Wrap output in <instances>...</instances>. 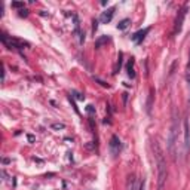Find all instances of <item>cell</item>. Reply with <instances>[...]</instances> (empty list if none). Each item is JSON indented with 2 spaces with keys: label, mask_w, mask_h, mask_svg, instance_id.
Instances as JSON below:
<instances>
[{
  "label": "cell",
  "mask_w": 190,
  "mask_h": 190,
  "mask_svg": "<svg viewBox=\"0 0 190 190\" xmlns=\"http://www.w3.org/2000/svg\"><path fill=\"white\" fill-rule=\"evenodd\" d=\"M109 40H110L109 36H101V37H98V39L95 40V48H101L104 43H107Z\"/></svg>",
  "instance_id": "obj_10"
},
{
  "label": "cell",
  "mask_w": 190,
  "mask_h": 190,
  "mask_svg": "<svg viewBox=\"0 0 190 190\" xmlns=\"http://www.w3.org/2000/svg\"><path fill=\"white\" fill-rule=\"evenodd\" d=\"M122 58H123V54L120 52V54H119V58H117V64H116V68H114V73H117V71L120 70V67H122Z\"/></svg>",
  "instance_id": "obj_14"
},
{
  "label": "cell",
  "mask_w": 190,
  "mask_h": 190,
  "mask_svg": "<svg viewBox=\"0 0 190 190\" xmlns=\"http://www.w3.org/2000/svg\"><path fill=\"white\" fill-rule=\"evenodd\" d=\"M187 67L190 68V55H189V64H187Z\"/></svg>",
  "instance_id": "obj_26"
},
{
  "label": "cell",
  "mask_w": 190,
  "mask_h": 190,
  "mask_svg": "<svg viewBox=\"0 0 190 190\" xmlns=\"http://www.w3.org/2000/svg\"><path fill=\"white\" fill-rule=\"evenodd\" d=\"M126 71H128V76L131 79H135V71H134V59L131 58V61L128 63L126 66Z\"/></svg>",
  "instance_id": "obj_9"
},
{
  "label": "cell",
  "mask_w": 190,
  "mask_h": 190,
  "mask_svg": "<svg viewBox=\"0 0 190 190\" xmlns=\"http://www.w3.org/2000/svg\"><path fill=\"white\" fill-rule=\"evenodd\" d=\"M12 8H15V9H24V2H12Z\"/></svg>",
  "instance_id": "obj_16"
},
{
  "label": "cell",
  "mask_w": 190,
  "mask_h": 190,
  "mask_svg": "<svg viewBox=\"0 0 190 190\" xmlns=\"http://www.w3.org/2000/svg\"><path fill=\"white\" fill-rule=\"evenodd\" d=\"M92 24H94V25H92V31H94V34H95L97 28H98V21H97V20H94V21H92Z\"/></svg>",
  "instance_id": "obj_21"
},
{
  "label": "cell",
  "mask_w": 190,
  "mask_h": 190,
  "mask_svg": "<svg viewBox=\"0 0 190 190\" xmlns=\"http://www.w3.org/2000/svg\"><path fill=\"white\" fill-rule=\"evenodd\" d=\"M140 190H144V180H143L141 184H140Z\"/></svg>",
  "instance_id": "obj_24"
},
{
  "label": "cell",
  "mask_w": 190,
  "mask_h": 190,
  "mask_svg": "<svg viewBox=\"0 0 190 190\" xmlns=\"http://www.w3.org/2000/svg\"><path fill=\"white\" fill-rule=\"evenodd\" d=\"M71 98H76V100H79V101H83L85 100V95L80 94V92H77V91H71Z\"/></svg>",
  "instance_id": "obj_13"
},
{
  "label": "cell",
  "mask_w": 190,
  "mask_h": 190,
  "mask_svg": "<svg viewBox=\"0 0 190 190\" xmlns=\"http://www.w3.org/2000/svg\"><path fill=\"white\" fill-rule=\"evenodd\" d=\"M40 15H42V16H48V13H46L45 11H40Z\"/></svg>",
  "instance_id": "obj_25"
},
{
  "label": "cell",
  "mask_w": 190,
  "mask_h": 190,
  "mask_svg": "<svg viewBox=\"0 0 190 190\" xmlns=\"http://www.w3.org/2000/svg\"><path fill=\"white\" fill-rule=\"evenodd\" d=\"M184 145L186 149H190V126H189V120H184Z\"/></svg>",
  "instance_id": "obj_8"
},
{
  "label": "cell",
  "mask_w": 190,
  "mask_h": 190,
  "mask_svg": "<svg viewBox=\"0 0 190 190\" xmlns=\"http://www.w3.org/2000/svg\"><path fill=\"white\" fill-rule=\"evenodd\" d=\"M0 39H2V42L8 46L9 49H12V48H13V49H23L24 46H30L28 42H24V40L15 39V37H9V36H6L5 33L0 36Z\"/></svg>",
  "instance_id": "obj_3"
},
{
  "label": "cell",
  "mask_w": 190,
  "mask_h": 190,
  "mask_svg": "<svg viewBox=\"0 0 190 190\" xmlns=\"http://www.w3.org/2000/svg\"><path fill=\"white\" fill-rule=\"evenodd\" d=\"M18 15H20L21 18H27V16H28V9H25V8H24V9H21Z\"/></svg>",
  "instance_id": "obj_18"
},
{
  "label": "cell",
  "mask_w": 190,
  "mask_h": 190,
  "mask_svg": "<svg viewBox=\"0 0 190 190\" xmlns=\"http://www.w3.org/2000/svg\"><path fill=\"white\" fill-rule=\"evenodd\" d=\"M153 153H155V160H156L157 169V190H163L165 181H167V160L163 156V152L157 141L153 143Z\"/></svg>",
  "instance_id": "obj_1"
},
{
  "label": "cell",
  "mask_w": 190,
  "mask_h": 190,
  "mask_svg": "<svg viewBox=\"0 0 190 190\" xmlns=\"http://www.w3.org/2000/svg\"><path fill=\"white\" fill-rule=\"evenodd\" d=\"M114 6L113 8H109V9H106L104 12H101V15H100V21L102 24H109L110 21H112V18H113V15H114Z\"/></svg>",
  "instance_id": "obj_7"
},
{
  "label": "cell",
  "mask_w": 190,
  "mask_h": 190,
  "mask_svg": "<svg viewBox=\"0 0 190 190\" xmlns=\"http://www.w3.org/2000/svg\"><path fill=\"white\" fill-rule=\"evenodd\" d=\"M187 11H189V6H187V5H184V6L178 11V15H177V18H175V24H174V30H172V34H174V36H177V34L181 31L183 23H184V18H186Z\"/></svg>",
  "instance_id": "obj_4"
},
{
  "label": "cell",
  "mask_w": 190,
  "mask_h": 190,
  "mask_svg": "<svg viewBox=\"0 0 190 190\" xmlns=\"http://www.w3.org/2000/svg\"><path fill=\"white\" fill-rule=\"evenodd\" d=\"M110 150H112V153L116 156L119 152H120V147H122V144H120V140H119V137L117 135H113L112 138H110Z\"/></svg>",
  "instance_id": "obj_5"
},
{
  "label": "cell",
  "mask_w": 190,
  "mask_h": 190,
  "mask_svg": "<svg viewBox=\"0 0 190 190\" xmlns=\"http://www.w3.org/2000/svg\"><path fill=\"white\" fill-rule=\"evenodd\" d=\"M187 82H189V85H190V76H187Z\"/></svg>",
  "instance_id": "obj_27"
},
{
  "label": "cell",
  "mask_w": 190,
  "mask_h": 190,
  "mask_svg": "<svg viewBox=\"0 0 190 190\" xmlns=\"http://www.w3.org/2000/svg\"><path fill=\"white\" fill-rule=\"evenodd\" d=\"M129 24H131V20H129V18H125V20H122L120 23L117 24V30H126V28L129 27Z\"/></svg>",
  "instance_id": "obj_12"
},
{
  "label": "cell",
  "mask_w": 190,
  "mask_h": 190,
  "mask_svg": "<svg viewBox=\"0 0 190 190\" xmlns=\"http://www.w3.org/2000/svg\"><path fill=\"white\" fill-rule=\"evenodd\" d=\"M66 128V125L61 122H56V123H52V129H55V131H59V129H64Z\"/></svg>",
  "instance_id": "obj_15"
},
{
  "label": "cell",
  "mask_w": 190,
  "mask_h": 190,
  "mask_svg": "<svg viewBox=\"0 0 190 190\" xmlns=\"http://www.w3.org/2000/svg\"><path fill=\"white\" fill-rule=\"evenodd\" d=\"M2 162H3V163H5V165H8V163H9V162H11V160H9V159H6V157H5V159H3V160H2Z\"/></svg>",
  "instance_id": "obj_23"
},
{
  "label": "cell",
  "mask_w": 190,
  "mask_h": 190,
  "mask_svg": "<svg viewBox=\"0 0 190 190\" xmlns=\"http://www.w3.org/2000/svg\"><path fill=\"white\" fill-rule=\"evenodd\" d=\"M177 128H178V116L177 112H174L172 116V126H171V131H169V137H168V149H169V153L172 159L175 160V141H177Z\"/></svg>",
  "instance_id": "obj_2"
},
{
  "label": "cell",
  "mask_w": 190,
  "mask_h": 190,
  "mask_svg": "<svg viewBox=\"0 0 190 190\" xmlns=\"http://www.w3.org/2000/svg\"><path fill=\"white\" fill-rule=\"evenodd\" d=\"M95 80H97V82L100 83L101 86H104V88H109V83H106L104 80H101V79H98V77H95Z\"/></svg>",
  "instance_id": "obj_19"
},
{
  "label": "cell",
  "mask_w": 190,
  "mask_h": 190,
  "mask_svg": "<svg viewBox=\"0 0 190 190\" xmlns=\"http://www.w3.org/2000/svg\"><path fill=\"white\" fill-rule=\"evenodd\" d=\"M153 97H155V89H150V94H149V100H147V113H149V114H150V112H152Z\"/></svg>",
  "instance_id": "obj_11"
},
{
  "label": "cell",
  "mask_w": 190,
  "mask_h": 190,
  "mask_svg": "<svg viewBox=\"0 0 190 190\" xmlns=\"http://www.w3.org/2000/svg\"><path fill=\"white\" fill-rule=\"evenodd\" d=\"M27 140H28L30 143H34V140H36V137H34V135H31V134H28V135H27Z\"/></svg>",
  "instance_id": "obj_22"
},
{
  "label": "cell",
  "mask_w": 190,
  "mask_h": 190,
  "mask_svg": "<svg viewBox=\"0 0 190 190\" xmlns=\"http://www.w3.org/2000/svg\"><path fill=\"white\" fill-rule=\"evenodd\" d=\"M86 112L89 113V114H94V113H95V109H94V106H86Z\"/></svg>",
  "instance_id": "obj_20"
},
{
  "label": "cell",
  "mask_w": 190,
  "mask_h": 190,
  "mask_svg": "<svg viewBox=\"0 0 190 190\" xmlns=\"http://www.w3.org/2000/svg\"><path fill=\"white\" fill-rule=\"evenodd\" d=\"M128 190H137V187H135V178H134V175H132V177H129V186H128Z\"/></svg>",
  "instance_id": "obj_17"
},
{
  "label": "cell",
  "mask_w": 190,
  "mask_h": 190,
  "mask_svg": "<svg viewBox=\"0 0 190 190\" xmlns=\"http://www.w3.org/2000/svg\"><path fill=\"white\" fill-rule=\"evenodd\" d=\"M150 31V28L147 27V28H143V30H138L137 33H134L132 36H131V39H132V42L134 43H137V45H140L143 40H144V37H145V34Z\"/></svg>",
  "instance_id": "obj_6"
}]
</instances>
